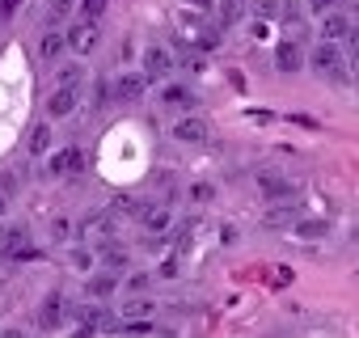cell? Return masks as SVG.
I'll return each mask as SVG.
<instances>
[{
    "label": "cell",
    "instance_id": "1",
    "mask_svg": "<svg viewBox=\"0 0 359 338\" xmlns=\"http://www.w3.org/2000/svg\"><path fill=\"white\" fill-rule=\"evenodd\" d=\"M309 64H313V72H321L334 85H346L351 81V64H346V47L342 43H313Z\"/></svg>",
    "mask_w": 359,
    "mask_h": 338
},
{
    "label": "cell",
    "instance_id": "2",
    "mask_svg": "<svg viewBox=\"0 0 359 338\" xmlns=\"http://www.w3.org/2000/svg\"><path fill=\"white\" fill-rule=\"evenodd\" d=\"M97 43H102V30H97V22H76L72 30H68V51L81 60V55H93L97 51Z\"/></svg>",
    "mask_w": 359,
    "mask_h": 338
},
{
    "label": "cell",
    "instance_id": "3",
    "mask_svg": "<svg viewBox=\"0 0 359 338\" xmlns=\"http://www.w3.org/2000/svg\"><path fill=\"white\" fill-rule=\"evenodd\" d=\"M208 135H212V127H208L199 114H187V119L173 123V140H177V144H208Z\"/></svg>",
    "mask_w": 359,
    "mask_h": 338
},
{
    "label": "cell",
    "instance_id": "4",
    "mask_svg": "<svg viewBox=\"0 0 359 338\" xmlns=\"http://www.w3.org/2000/svg\"><path fill=\"white\" fill-rule=\"evenodd\" d=\"M148 85H152V81H148L144 72H123V76L110 85V97H114V102H135V97H144Z\"/></svg>",
    "mask_w": 359,
    "mask_h": 338
},
{
    "label": "cell",
    "instance_id": "5",
    "mask_svg": "<svg viewBox=\"0 0 359 338\" xmlns=\"http://www.w3.org/2000/svg\"><path fill=\"white\" fill-rule=\"evenodd\" d=\"M173 64H177V60L169 55V47H148V51H144V76H148V81H165V76L173 72Z\"/></svg>",
    "mask_w": 359,
    "mask_h": 338
},
{
    "label": "cell",
    "instance_id": "6",
    "mask_svg": "<svg viewBox=\"0 0 359 338\" xmlns=\"http://www.w3.org/2000/svg\"><path fill=\"white\" fill-rule=\"evenodd\" d=\"M275 68H279V72H300V68H304V51H300L296 39L275 43Z\"/></svg>",
    "mask_w": 359,
    "mask_h": 338
},
{
    "label": "cell",
    "instance_id": "7",
    "mask_svg": "<svg viewBox=\"0 0 359 338\" xmlns=\"http://www.w3.org/2000/svg\"><path fill=\"white\" fill-rule=\"evenodd\" d=\"M258 191H262V199H292V182L283 178V174H275V169H262L258 174Z\"/></svg>",
    "mask_w": 359,
    "mask_h": 338
},
{
    "label": "cell",
    "instance_id": "8",
    "mask_svg": "<svg viewBox=\"0 0 359 338\" xmlns=\"http://www.w3.org/2000/svg\"><path fill=\"white\" fill-rule=\"evenodd\" d=\"M355 30V22H346V13H325L321 18V43H346Z\"/></svg>",
    "mask_w": 359,
    "mask_h": 338
},
{
    "label": "cell",
    "instance_id": "9",
    "mask_svg": "<svg viewBox=\"0 0 359 338\" xmlns=\"http://www.w3.org/2000/svg\"><path fill=\"white\" fill-rule=\"evenodd\" d=\"M76 106H81V89H55L47 97V114L51 119H68V114H76Z\"/></svg>",
    "mask_w": 359,
    "mask_h": 338
},
{
    "label": "cell",
    "instance_id": "10",
    "mask_svg": "<svg viewBox=\"0 0 359 338\" xmlns=\"http://www.w3.org/2000/svg\"><path fill=\"white\" fill-rule=\"evenodd\" d=\"M47 169H51L55 178H60V174H76V169H85V152H81V148H60Z\"/></svg>",
    "mask_w": 359,
    "mask_h": 338
},
{
    "label": "cell",
    "instance_id": "11",
    "mask_svg": "<svg viewBox=\"0 0 359 338\" xmlns=\"http://www.w3.org/2000/svg\"><path fill=\"white\" fill-rule=\"evenodd\" d=\"M39 325H43V330H60V325H64V296H60V292H51V296L43 300Z\"/></svg>",
    "mask_w": 359,
    "mask_h": 338
},
{
    "label": "cell",
    "instance_id": "12",
    "mask_svg": "<svg viewBox=\"0 0 359 338\" xmlns=\"http://www.w3.org/2000/svg\"><path fill=\"white\" fill-rule=\"evenodd\" d=\"M85 288H89V296H93V300H106L110 292H118V275H114V271H97V275H89V283H85Z\"/></svg>",
    "mask_w": 359,
    "mask_h": 338
},
{
    "label": "cell",
    "instance_id": "13",
    "mask_svg": "<svg viewBox=\"0 0 359 338\" xmlns=\"http://www.w3.org/2000/svg\"><path fill=\"white\" fill-rule=\"evenodd\" d=\"M64 47H68V34H60V30H47L43 39H39V55L51 64V60H60L64 55Z\"/></svg>",
    "mask_w": 359,
    "mask_h": 338
},
{
    "label": "cell",
    "instance_id": "14",
    "mask_svg": "<svg viewBox=\"0 0 359 338\" xmlns=\"http://www.w3.org/2000/svg\"><path fill=\"white\" fill-rule=\"evenodd\" d=\"M30 241H26V229L22 224H13L9 233H0V254H9V258H18L22 250H26Z\"/></svg>",
    "mask_w": 359,
    "mask_h": 338
},
{
    "label": "cell",
    "instance_id": "15",
    "mask_svg": "<svg viewBox=\"0 0 359 338\" xmlns=\"http://www.w3.org/2000/svg\"><path fill=\"white\" fill-rule=\"evenodd\" d=\"M161 97H165V106H173V110H191V106H195V93H191L187 85H169V89H161Z\"/></svg>",
    "mask_w": 359,
    "mask_h": 338
},
{
    "label": "cell",
    "instance_id": "16",
    "mask_svg": "<svg viewBox=\"0 0 359 338\" xmlns=\"http://www.w3.org/2000/svg\"><path fill=\"white\" fill-rule=\"evenodd\" d=\"M26 148H30V156H43V152L51 148V123H39V127L30 131V140H26Z\"/></svg>",
    "mask_w": 359,
    "mask_h": 338
},
{
    "label": "cell",
    "instance_id": "17",
    "mask_svg": "<svg viewBox=\"0 0 359 338\" xmlns=\"http://www.w3.org/2000/svg\"><path fill=\"white\" fill-rule=\"evenodd\" d=\"M106 9H110V0H81V5H76V22H102Z\"/></svg>",
    "mask_w": 359,
    "mask_h": 338
},
{
    "label": "cell",
    "instance_id": "18",
    "mask_svg": "<svg viewBox=\"0 0 359 338\" xmlns=\"http://www.w3.org/2000/svg\"><path fill=\"white\" fill-rule=\"evenodd\" d=\"M102 262H106V271H123V266L131 262V254H127L123 245H110V241H106V245H102Z\"/></svg>",
    "mask_w": 359,
    "mask_h": 338
},
{
    "label": "cell",
    "instance_id": "19",
    "mask_svg": "<svg viewBox=\"0 0 359 338\" xmlns=\"http://www.w3.org/2000/svg\"><path fill=\"white\" fill-rule=\"evenodd\" d=\"M169 224H173L169 208H148V216H144V229H148V233H165Z\"/></svg>",
    "mask_w": 359,
    "mask_h": 338
},
{
    "label": "cell",
    "instance_id": "20",
    "mask_svg": "<svg viewBox=\"0 0 359 338\" xmlns=\"http://www.w3.org/2000/svg\"><path fill=\"white\" fill-rule=\"evenodd\" d=\"M152 313V300H127L123 304V321H148Z\"/></svg>",
    "mask_w": 359,
    "mask_h": 338
},
{
    "label": "cell",
    "instance_id": "21",
    "mask_svg": "<svg viewBox=\"0 0 359 338\" xmlns=\"http://www.w3.org/2000/svg\"><path fill=\"white\" fill-rule=\"evenodd\" d=\"M292 30H300L304 26V9H300V0H283V13H279Z\"/></svg>",
    "mask_w": 359,
    "mask_h": 338
},
{
    "label": "cell",
    "instance_id": "22",
    "mask_svg": "<svg viewBox=\"0 0 359 338\" xmlns=\"http://www.w3.org/2000/svg\"><path fill=\"white\" fill-rule=\"evenodd\" d=\"M296 216H300V208H279V212L266 216V224H271V229H283V224H292Z\"/></svg>",
    "mask_w": 359,
    "mask_h": 338
},
{
    "label": "cell",
    "instance_id": "23",
    "mask_svg": "<svg viewBox=\"0 0 359 338\" xmlns=\"http://www.w3.org/2000/svg\"><path fill=\"white\" fill-rule=\"evenodd\" d=\"M76 85H81V64H68L60 72V89H76Z\"/></svg>",
    "mask_w": 359,
    "mask_h": 338
},
{
    "label": "cell",
    "instance_id": "24",
    "mask_svg": "<svg viewBox=\"0 0 359 338\" xmlns=\"http://www.w3.org/2000/svg\"><path fill=\"white\" fill-rule=\"evenodd\" d=\"M237 13H241V0H220V22H224V26H233Z\"/></svg>",
    "mask_w": 359,
    "mask_h": 338
},
{
    "label": "cell",
    "instance_id": "25",
    "mask_svg": "<svg viewBox=\"0 0 359 338\" xmlns=\"http://www.w3.org/2000/svg\"><path fill=\"white\" fill-rule=\"evenodd\" d=\"M296 233H300V237H321V233H325V224H321V220H300V224H296Z\"/></svg>",
    "mask_w": 359,
    "mask_h": 338
},
{
    "label": "cell",
    "instance_id": "26",
    "mask_svg": "<svg viewBox=\"0 0 359 338\" xmlns=\"http://www.w3.org/2000/svg\"><path fill=\"white\" fill-rule=\"evenodd\" d=\"M212 195H216V191H212L208 182H195V187H191V203H208Z\"/></svg>",
    "mask_w": 359,
    "mask_h": 338
},
{
    "label": "cell",
    "instance_id": "27",
    "mask_svg": "<svg viewBox=\"0 0 359 338\" xmlns=\"http://www.w3.org/2000/svg\"><path fill=\"white\" fill-rule=\"evenodd\" d=\"M68 262H72L76 271H89V266H93V254H89V250H72V258H68Z\"/></svg>",
    "mask_w": 359,
    "mask_h": 338
},
{
    "label": "cell",
    "instance_id": "28",
    "mask_svg": "<svg viewBox=\"0 0 359 338\" xmlns=\"http://www.w3.org/2000/svg\"><path fill=\"white\" fill-rule=\"evenodd\" d=\"M148 283H152V279H148V271H135V275L127 279V288H131V292H144Z\"/></svg>",
    "mask_w": 359,
    "mask_h": 338
},
{
    "label": "cell",
    "instance_id": "29",
    "mask_svg": "<svg viewBox=\"0 0 359 338\" xmlns=\"http://www.w3.org/2000/svg\"><path fill=\"white\" fill-rule=\"evenodd\" d=\"M334 5H338V0H309V9H313V13H321V18H325V13H334Z\"/></svg>",
    "mask_w": 359,
    "mask_h": 338
},
{
    "label": "cell",
    "instance_id": "30",
    "mask_svg": "<svg viewBox=\"0 0 359 338\" xmlns=\"http://www.w3.org/2000/svg\"><path fill=\"white\" fill-rule=\"evenodd\" d=\"M0 195H18V174H5V178H0Z\"/></svg>",
    "mask_w": 359,
    "mask_h": 338
},
{
    "label": "cell",
    "instance_id": "31",
    "mask_svg": "<svg viewBox=\"0 0 359 338\" xmlns=\"http://www.w3.org/2000/svg\"><path fill=\"white\" fill-rule=\"evenodd\" d=\"M47 5H51V13H68L72 5H81V0H47Z\"/></svg>",
    "mask_w": 359,
    "mask_h": 338
},
{
    "label": "cell",
    "instance_id": "32",
    "mask_svg": "<svg viewBox=\"0 0 359 338\" xmlns=\"http://www.w3.org/2000/svg\"><path fill=\"white\" fill-rule=\"evenodd\" d=\"M51 233H55V241H68V233H72V229H68V220H55V224H51Z\"/></svg>",
    "mask_w": 359,
    "mask_h": 338
},
{
    "label": "cell",
    "instance_id": "33",
    "mask_svg": "<svg viewBox=\"0 0 359 338\" xmlns=\"http://www.w3.org/2000/svg\"><path fill=\"white\" fill-rule=\"evenodd\" d=\"M292 123H296V127H309V131H317V119H309V114H292Z\"/></svg>",
    "mask_w": 359,
    "mask_h": 338
},
{
    "label": "cell",
    "instance_id": "34",
    "mask_svg": "<svg viewBox=\"0 0 359 338\" xmlns=\"http://www.w3.org/2000/svg\"><path fill=\"white\" fill-rule=\"evenodd\" d=\"M0 338H26V330H18V325H9V330H0Z\"/></svg>",
    "mask_w": 359,
    "mask_h": 338
},
{
    "label": "cell",
    "instance_id": "35",
    "mask_svg": "<svg viewBox=\"0 0 359 338\" xmlns=\"http://www.w3.org/2000/svg\"><path fill=\"white\" fill-rule=\"evenodd\" d=\"M187 5H195V9H212V0H187Z\"/></svg>",
    "mask_w": 359,
    "mask_h": 338
},
{
    "label": "cell",
    "instance_id": "36",
    "mask_svg": "<svg viewBox=\"0 0 359 338\" xmlns=\"http://www.w3.org/2000/svg\"><path fill=\"white\" fill-rule=\"evenodd\" d=\"M5 203H9V195H0V216H5Z\"/></svg>",
    "mask_w": 359,
    "mask_h": 338
}]
</instances>
